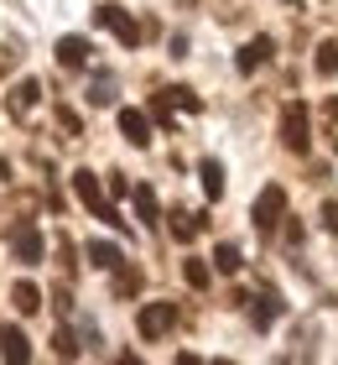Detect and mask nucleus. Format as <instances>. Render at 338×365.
<instances>
[{"mask_svg": "<svg viewBox=\"0 0 338 365\" xmlns=\"http://www.w3.org/2000/svg\"><path fill=\"white\" fill-rule=\"evenodd\" d=\"M115 99V84L110 78H94V89H89V105H110Z\"/></svg>", "mask_w": 338, "mask_h": 365, "instance_id": "nucleus-24", "label": "nucleus"}, {"mask_svg": "<svg viewBox=\"0 0 338 365\" xmlns=\"http://www.w3.org/2000/svg\"><path fill=\"white\" fill-rule=\"evenodd\" d=\"M11 251H16V261H21V267H37L42 261V251H47V240H42V230H16V240H11Z\"/></svg>", "mask_w": 338, "mask_h": 365, "instance_id": "nucleus-6", "label": "nucleus"}, {"mask_svg": "<svg viewBox=\"0 0 338 365\" xmlns=\"http://www.w3.org/2000/svg\"><path fill=\"white\" fill-rule=\"evenodd\" d=\"M53 350H58V360H78V339L68 329H53Z\"/></svg>", "mask_w": 338, "mask_h": 365, "instance_id": "nucleus-22", "label": "nucleus"}, {"mask_svg": "<svg viewBox=\"0 0 338 365\" xmlns=\"http://www.w3.org/2000/svg\"><path fill=\"white\" fill-rule=\"evenodd\" d=\"M167 220H172V235H177L182 245H188V240L198 235V230L208 225V220H203V214H188V209H172V214H167Z\"/></svg>", "mask_w": 338, "mask_h": 365, "instance_id": "nucleus-9", "label": "nucleus"}, {"mask_svg": "<svg viewBox=\"0 0 338 365\" xmlns=\"http://www.w3.org/2000/svg\"><path fill=\"white\" fill-rule=\"evenodd\" d=\"M213 267L224 272V277H229V272H240V245H229V240H224V245L213 251Z\"/></svg>", "mask_w": 338, "mask_h": 365, "instance_id": "nucleus-21", "label": "nucleus"}, {"mask_svg": "<svg viewBox=\"0 0 338 365\" xmlns=\"http://www.w3.org/2000/svg\"><path fill=\"white\" fill-rule=\"evenodd\" d=\"M312 68H317V73H323V78H333V73H338V42H323V47H317V58H312Z\"/></svg>", "mask_w": 338, "mask_h": 365, "instance_id": "nucleus-19", "label": "nucleus"}, {"mask_svg": "<svg viewBox=\"0 0 338 365\" xmlns=\"http://www.w3.org/2000/svg\"><path fill=\"white\" fill-rule=\"evenodd\" d=\"M135 329H141V339H162L177 329V303H146L141 319H135Z\"/></svg>", "mask_w": 338, "mask_h": 365, "instance_id": "nucleus-4", "label": "nucleus"}, {"mask_svg": "<svg viewBox=\"0 0 338 365\" xmlns=\"http://www.w3.org/2000/svg\"><path fill=\"white\" fill-rule=\"evenodd\" d=\"M94 21L105 26V31H115V37H120L125 47H141V26H135V16H130L125 6H115V0H110V6H99V11H94Z\"/></svg>", "mask_w": 338, "mask_h": 365, "instance_id": "nucleus-3", "label": "nucleus"}, {"mask_svg": "<svg viewBox=\"0 0 338 365\" xmlns=\"http://www.w3.org/2000/svg\"><path fill=\"white\" fill-rule=\"evenodd\" d=\"M58 125L68 130V136H78V115H73V110H68V105H58Z\"/></svg>", "mask_w": 338, "mask_h": 365, "instance_id": "nucleus-25", "label": "nucleus"}, {"mask_svg": "<svg viewBox=\"0 0 338 365\" xmlns=\"http://www.w3.org/2000/svg\"><path fill=\"white\" fill-rule=\"evenodd\" d=\"M270 53H276V47H270V37H255V42H245V47H240V73H255V68H260V63H265Z\"/></svg>", "mask_w": 338, "mask_h": 365, "instance_id": "nucleus-8", "label": "nucleus"}, {"mask_svg": "<svg viewBox=\"0 0 338 365\" xmlns=\"http://www.w3.org/2000/svg\"><path fill=\"white\" fill-rule=\"evenodd\" d=\"M73 193L83 198V209H89L94 220H105V225H115V230H125V220L110 209V198H105V188H99V178H94L89 168H78V173H73Z\"/></svg>", "mask_w": 338, "mask_h": 365, "instance_id": "nucleus-1", "label": "nucleus"}, {"mask_svg": "<svg viewBox=\"0 0 338 365\" xmlns=\"http://www.w3.org/2000/svg\"><path fill=\"white\" fill-rule=\"evenodd\" d=\"M198 178H203V193H208V198H224V168H218L213 157L198 162Z\"/></svg>", "mask_w": 338, "mask_h": 365, "instance_id": "nucleus-14", "label": "nucleus"}, {"mask_svg": "<svg viewBox=\"0 0 338 365\" xmlns=\"http://www.w3.org/2000/svg\"><path fill=\"white\" fill-rule=\"evenodd\" d=\"M130 292H141V272L120 261V267H115V297H130Z\"/></svg>", "mask_w": 338, "mask_h": 365, "instance_id": "nucleus-17", "label": "nucleus"}, {"mask_svg": "<svg viewBox=\"0 0 338 365\" xmlns=\"http://www.w3.org/2000/svg\"><path fill=\"white\" fill-rule=\"evenodd\" d=\"M162 99H167L172 110H203V99H198L193 89H162Z\"/></svg>", "mask_w": 338, "mask_h": 365, "instance_id": "nucleus-20", "label": "nucleus"}, {"mask_svg": "<svg viewBox=\"0 0 338 365\" xmlns=\"http://www.w3.org/2000/svg\"><path fill=\"white\" fill-rule=\"evenodd\" d=\"M37 99H42V84H37V78H26V84L11 94V110H21V115H26L31 105H37Z\"/></svg>", "mask_w": 338, "mask_h": 365, "instance_id": "nucleus-18", "label": "nucleus"}, {"mask_svg": "<svg viewBox=\"0 0 338 365\" xmlns=\"http://www.w3.org/2000/svg\"><path fill=\"white\" fill-rule=\"evenodd\" d=\"M182 277H188V287H208V267H203V261H182Z\"/></svg>", "mask_w": 338, "mask_h": 365, "instance_id": "nucleus-23", "label": "nucleus"}, {"mask_svg": "<svg viewBox=\"0 0 338 365\" xmlns=\"http://www.w3.org/2000/svg\"><path fill=\"white\" fill-rule=\"evenodd\" d=\"M281 214H286V188H281V182H270V188L255 198V230L270 235V230L281 225Z\"/></svg>", "mask_w": 338, "mask_h": 365, "instance_id": "nucleus-5", "label": "nucleus"}, {"mask_svg": "<svg viewBox=\"0 0 338 365\" xmlns=\"http://www.w3.org/2000/svg\"><path fill=\"white\" fill-rule=\"evenodd\" d=\"M130 198H135V220H141V225H157V214H162V209H157V193H151V188H135Z\"/></svg>", "mask_w": 338, "mask_h": 365, "instance_id": "nucleus-16", "label": "nucleus"}, {"mask_svg": "<svg viewBox=\"0 0 338 365\" xmlns=\"http://www.w3.org/2000/svg\"><path fill=\"white\" fill-rule=\"evenodd\" d=\"M11 303H16V313H37V308H42V292L31 287V282H16V287H11Z\"/></svg>", "mask_w": 338, "mask_h": 365, "instance_id": "nucleus-15", "label": "nucleus"}, {"mask_svg": "<svg viewBox=\"0 0 338 365\" xmlns=\"http://www.w3.org/2000/svg\"><path fill=\"white\" fill-rule=\"evenodd\" d=\"M89 261H94L99 272H115L125 256H120V245H110V240H89Z\"/></svg>", "mask_w": 338, "mask_h": 365, "instance_id": "nucleus-12", "label": "nucleus"}, {"mask_svg": "<svg viewBox=\"0 0 338 365\" xmlns=\"http://www.w3.org/2000/svg\"><path fill=\"white\" fill-rule=\"evenodd\" d=\"M120 130H125L130 146H146L151 141V115L146 110H120Z\"/></svg>", "mask_w": 338, "mask_h": 365, "instance_id": "nucleus-7", "label": "nucleus"}, {"mask_svg": "<svg viewBox=\"0 0 338 365\" xmlns=\"http://www.w3.org/2000/svg\"><path fill=\"white\" fill-rule=\"evenodd\" d=\"M281 141H286V152L307 157V146H312V115H307L302 99H292V105L281 110Z\"/></svg>", "mask_w": 338, "mask_h": 365, "instance_id": "nucleus-2", "label": "nucleus"}, {"mask_svg": "<svg viewBox=\"0 0 338 365\" xmlns=\"http://www.w3.org/2000/svg\"><path fill=\"white\" fill-rule=\"evenodd\" d=\"M11 68V47H0V73H6Z\"/></svg>", "mask_w": 338, "mask_h": 365, "instance_id": "nucleus-28", "label": "nucleus"}, {"mask_svg": "<svg viewBox=\"0 0 338 365\" xmlns=\"http://www.w3.org/2000/svg\"><path fill=\"white\" fill-rule=\"evenodd\" d=\"M0 355L6 360H31V344H26L21 329H0Z\"/></svg>", "mask_w": 338, "mask_h": 365, "instance_id": "nucleus-13", "label": "nucleus"}, {"mask_svg": "<svg viewBox=\"0 0 338 365\" xmlns=\"http://www.w3.org/2000/svg\"><path fill=\"white\" fill-rule=\"evenodd\" d=\"M58 63L63 68H83V63H89V42L83 37H63L58 42Z\"/></svg>", "mask_w": 338, "mask_h": 365, "instance_id": "nucleus-10", "label": "nucleus"}, {"mask_svg": "<svg viewBox=\"0 0 338 365\" xmlns=\"http://www.w3.org/2000/svg\"><path fill=\"white\" fill-rule=\"evenodd\" d=\"M328 130H333V146H338V99L328 105Z\"/></svg>", "mask_w": 338, "mask_h": 365, "instance_id": "nucleus-27", "label": "nucleus"}, {"mask_svg": "<svg viewBox=\"0 0 338 365\" xmlns=\"http://www.w3.org/2000/svg\"><path fill=\"white\" fill-rule=\"evenodd\" d=\"M250 319H255V329H270V324L281 319V297H276V292H260L255 308H250Z\"/></svg>", "mask_w": 338, "mask_h": 365, "instance_id": "nucleus-11", "label": "nucleus"}, {"mask_svg": "<svg viewBox=\"0 0 338 365\" xmlns=\"http://www.w3.org/2000/svg\"><path fill=\"white\" fill-rule=\"evenodd\" d=\"M323 225H328L333 235H338V204H323Z\"/></svg>", "mask_w": 338, "mask_h": 365, "instance_id": "nucleus-26", "label": "nucleus"}]
</instances>
